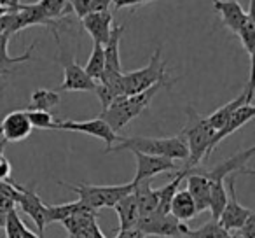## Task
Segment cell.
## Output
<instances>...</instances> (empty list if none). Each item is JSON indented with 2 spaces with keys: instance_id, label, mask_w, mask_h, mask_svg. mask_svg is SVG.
<instances>
[{
  "instance_id": "cell-36",
  "label": "cell",
  "mask_w": 255,
  "mask_h": 238,
  "mask_svg": "<svg viewBox=\"0 0 255 238\" xmlns=\"http://www.w3.org/2000/svg\"><path fill=\"white\" fill-rule=\"evenodd\" d=\"M149 2H154V0H114V9L119 11V9L124 7H136V5H143L149 4Z\"/></svg>"
},
{
  "instance_id": "cell-14",
  "label": "cell",
  "mask_w": 255,
  "mask_h": 238,
  "mask_svg": "<svg viewBox=\"0 0 255 238\" xmlns=\"http://www.w3.org/2000/svg\"><path fill=\"white\" fill-rule=\"evenodd\" d=\"M254 70L250 68V77H248V82L247 86H245V89L240 93V95L236 96V98H233L231 102H227L226 105L219 107V109L215 110V112H212L210 116H206V119L210 121V125L213 126L215 130H219L220 126L224 125V123L229 119L231 116H233L234 112H236L238 109H240L241 105H245V103H250L254 102Z\"/></svg>"
},
{
  "instance_id": "cell-11",
  "label": "cell",
  "mask_w": 255,
  "mask_h": 238,
  "mask_svg": "<svg viewBox=\"0 0 255 238\" xmlns=\"http://www.w3.org/2000/svg\"><path fill=\"white\" fill-rule=\"evenodd\" d=\"M226 181H227V191H229V196H227L226 207H224V210L220 212V216L217 221H219L220 226H224L227 231H236V230H240V228L245 224V221L254 214V210L247 209V207H243L240 202H238L236 188H234L236 177H234V175H229Z\"/></svg>"
},
{
  "instance_id": "cell-27",
  "label": "cell",
  "mask_w": 255,
  "mask_h": 238,
  "mask_svg": "<svg viewBox=\"0 0 255 238\" xmlns=\"http://www.w3.org/2000/svg\"><path fill=\"white\" fill-rule=\"evenodd\" d=\"M88 209L81 200L77 202H68V203H60V205H47V226L51 223H61L67 217L77 214L79 210Z\"/></svg>"
},
{
  "instance_id": "cell-9",
  "label": "cell",
  "mask_w": 255,
  "mask_h": 238,
  "mask_svg": "<svg viewBox=\"0 0 255 238\" xmlns=\"http://www.w3.org/2000/svg\"><path fill=\"white\" fill-rule=\"evenodd\" d=\"M60 63L63 65V82L61 91H95L96 82L75 61V56L68 51L60 53Z\"/></svg>"
},
{
  "instance_id": "cell-23",
  "label": "cell",
  "mask_w": 255,
  "mask_h": 238,
  "mask_svg": "<svg viewBox=\"0 0 255 238\" xmlns=\"http://www.w3.org/2000/svg\"><path fill=\"white\" fill-rule=\"evenodd\" d=\"M236 35L240 37L241 46L248 53V58H250V63H252V60H254V49H255V19H254V12H252V2H250V9L247 11V16H245V21L238 28Z\"/></svg>"
},
{
  "instance_id": "cell-37",
  "label": "cell",
  "mask_w": 255,
  "mask_h": 238,
  "mask_svg": "<svg viewBox=\"0 0 255 238\" xmlns=\"http://www.w3.org/2000/svg\"><path fill=\"white\" fill-rule=\"evenodd\" d=\"M11 161L5 156H0V181H11Z\"/></svg>"
},
{
  "instance_id": "cell-18",
  "label": "cell",
  "mask_w": 255,
  "mask_h": 238,
  "mask_svg": "<svg viewBox=\"0 0 255 238\" xmlns=\"http://www.w3.org/2000/svg\"><path fill=\"white\" fill-rule=\"evenodd\" d=\"M210 2L213 5V11L220 16L224 26L236 33L247 16V11L241 7L240 2L238 0H210Z\"/></svg>"
},
{
  "instance_id": "cell-33",
  "label": "cell",
  "mask_w": 255,
  "mask_h": 238,
  "mask_svg": "<svg viewBox=\"0 0 255 238\" xmlns=\"http://www.w3.org/2000/svg\"><path fill=\"white\" fill-rule=\"evenodd\" d=\"M26 116H28L30 123H32L33 128L39 130H54V116L51 112H46V110H33V109H25Z\"/></svg>"
},
{
  "instance_id": "cell-3",
  "label": "cell",
  "mask_w": 255,
  "mask_h": 238,
  "mask_svg": "<svg viewBox=\"0 0 255 238\" xmlns=\"http://www.w3.org/2000/svg\"><path fill=\"white\" fill-rule=\"evenodd\" d=\"M185 114L187 123L180 132V137L187 146V161L184 168H194L199 165V161L210 158V142L217 130L210 125L206 116L196 112L192 107H187Z\"/></svg>"
},
{
  "instance_id": "cell-13",
  "label": "cell",
  "mask_w": 255,
  "mask_h": 238,
  "mask_svg": "<svg viewBox=\"0 0 255 238\" xmlns=\"http://www.w3.org/2000/svg\"><path fill=\"white\" fill-rule=\"evenodd\" d=\"M33 132V126L30 123L26 110H12L0 123V139L7 144L23 142Z\"/></svg>"
},
{
  "instance_id": "cell-21",
  "label": "cell",
  "mask_w": 255,
  "mask_h": 238,
  "mask_svg": "<svg viewBox=\"0 0 255 238\" xmlns=\"http://www.w3.org/2000/svg\"><path fill=\"white\" fill-rule=\"evenodd\" d=\"M170 214L178 219L180 223H187V221L194 219L198 216V209H196L194 200L191 198L187 189H177L170 202Z\"/></svg>"
},
{
  "instance_id": "cell-43",
  "label": "cell",
  "mask_w": 255,
  "mask_h": 238,
  "mask_svg": "<svg viewBox=\"0 0 255 238\" xmlns=\"http://www.w3.org/2000/svg\"><path fill=\"white\" fill-rule=\"evenodd\" d=\"M7 72H11V70H5V68H0V75H2V74H7Z\"/></svg>"
},
{
  "instance_id": "cell-22",
  "label": "cell",
  "mask_w": 255,
  "mask_h": 238,
  "mask_svg": "<svg viewBox=\"0 0 255 238\" xmlns=\"http://www.w3.org/2000/svg\"><path fill=\"white\" fill-rule=\"evenodd\" d=\"M61 98H60V91H54V89H46L40 88L35 89L30 96V105L28 109L33 110H46L51 112L53 109H56L60 105Z\"/></svg>"
},
{
  "instance_id": "cell-5",
  "label": "cell",
  "mask_w": 255,
  "mask_h": 238,
  "mask_svg": "<svg viewBox=\"0 0 255 238\" xmlns=\"http://www.w3.org/2000/svg\"><path fill=\"white\" fill-rule=\"evenodd\" d=\"M163 49L157 47L154 51L150 61L143 68L133 72H123L121 75V82H123V93L126 95H136L142 93L145 89H149L150 86L157 84V82L170 81L168 79V70H166V61L161 58Z\"/></svg>"
},
{
  "instance_id": "cell-2",
  "label": "cell",
  "mask_w": 255,
  "mask_h": 238,
  "mask_svg": "<svg viewBox=\"0 0 255 238\" xmlns=\"http://www.w3.org/2000/svg\"><path fill=\"white\" fill-rule=\"evenodd\" d=\"M131 153L163 156L173 161H187V146L180 135L177 137H121L117 146H112L107 153Z\"/></svg>"
},
{
  "instance_id": "cell-7",
  "label": "cell",
  "mask_w": 255,
  "mask_h": 238,
  "mask_svg": "<svg viewBox=\"0 0 255 238\" xmlns=\"http://www.w3.org/2000/svg\"><path fill=\"white\" fill-rule=\"evenodd\" d=\"M54 130H63V132H77V133H86L91 135L95 139L102 140L105 144V153L121 140V137L117 135V132H114L102 117H95L89 121H74V119H56L54 123Z\"/></svg>"
},
{
  "instance_id": "cell-44",
  "label": "cell",
  "mask_w": 255,
  "mask_h": 238,
  "mask_svg": "<svg viewBox=\"0 0 255 238\" xmlns=\"http://www.w3.org/2000/svg\"><path fill=\"white\" fill-rule=\"evenodd\" d=\"M68 2H72V0H68Z\"/></svg>"
},
{
  "instance_id": "cell-24",
  "label": "cell",
  "mask_w": 255,
  "mask_h": 238,
  "mask_svg": "<svg viewBox=\"0 0 255 238\" xmlns=\"http://www.w3.org/2000/svg\"><path fill=\"white\" fill-rule=\"evenodd\" d=\"M9 39L11 35L9 33H0V68H5V70H11V65L14 63H23V61H28V60H35L33 58V49H35L37 42H33L32 46L28 47V51L19 56H11L9 54Z\"/></svg>"
},
{
  "instance_id": "cell-39",
  "label": "cell",
  "mask_w": 255,
  "mask_h": 238,
  "mask_svg": "<svg viewBox=\"0 0 255 238\" xmlns=\"http://www.w3.org/2000/svg\"><path fill=\"white\" fill-rule=\"evenodd\" d=\"M11 11H18V9H14V7H9V5H2V4H0V16L7 14V12H11Z\"/></svg>"
},
{
  "instance_id": "cell-16",
  "label": "cell",
  "mask_w": 255,
  "mask_h": 238,
  "mask_svg": "<svg viewBox=\"0 0 255 238\" xmlns=\"http://www.w3.org/2000/svg\"><path fill=\"white\" fill-rule=\"evenodd\" d=\"M84 30L89 33L95 44H105L110 37L114 26V16L110 11H98V12H89L81 19Z\"/></svg>"
},
{
  "instance_id": "cell-4",
  "label": "cell",
  "mask_w": 255,
  "mask_h": 238,
  "mask_svg": "<svg viewBox=\"0 0 255 238\" xmlns=\"http://www.w3.org/2000/svg\"><path fill=\"white\" fill-rule=\"evenodd\" d=\"M58 186H65L67 189L74 191L86 207L96 210V212L100 209H112L123 196L129 195L133 191V188H135L133 182L116 184V186H95V184H86V182L68 184V182L58 181Z\"/></svg>"
},
{
  "instance_id": "cell-40",
  "label": "cell",
  "mask_w": 255,
  "mask_h": 238,
  "mask_svg": "<svg viewBox=\"0 0 255 238\" xmlns=\"http://www.w3.org/2000/svg\"><path fill=\"white\" fill-rule=\"evenodd\" d=\"M5 214H7V212H4V210H0V230L4 228V223H5Z\"/></svg>"
},
{
  "instance_id": "cell-35",
  "label": "cell",
  "mask_w": 255,
  "mask_h": 238,
  "mask_svg": "<svg viewBox=\"0 0 255 238\" xmlns=\"http://www.w3.org/2000/svg\"><path fill=\"white\" fill-rule=\"evenodd\" d=\"M238 238H255V212L240 228V237Z\"/></svg>"
},
{
  "instance_id": "cell-25",
  "label": "cell",
  "mask_w": 255,
  "mask_h": 238,
  "mask_svg": "<svg viewBox=\"0 0 255 238\" xmlns=\"http://www.w3.org/2000/svg\"><path fill=\"white\" fill-rule=\"evenodd\" d=\"M95 223H96V210L89 209V207L88 209L79 210L77 214H74V216L61 221V224L65 226V230H67V233L70 235V237L75 233H79V231L86 230V228H89Z\"/></svg>"
},
{
  "instance_id": "cell-34",
  "label": "cell",
  "mask_w": 255,
  "mask_h": 238,
  "mask_svg": "<svg viewBox=\"0 0 255 238\" xmlns=\"http://www.w3.org/2000/svg\"><path fill=\"white\" fill-rule=\"evenodd\" d=\"M70 238H105V235L102 233L98 223H95V224H91L89 228H86V230H82V231H79V233L72 235Z\"/></svg>"
},
{
  "instance_id": "cell-29",
  "label": "cell",
  "mask_w": 255,
  "mask_h": 238,
  "mask_svg": "<svg viewBox=\"0 0 255 238\" xmlns=\"http://www.w3.org/2000/svg\"><path fill=\"white\" fill-rule=\"evenodd\" d=\"M35 4L53 21H60L61 18L72 14V5L68 0H39Z\"/></svg>"
},
{
  "instance_id": "cell-28",
  "label": "cell",
  "mask_w": 255,
  "mask_h": 238,
  "mask_svg": "<svg viewBox=\"0 0 255 238\" xmlns=\"http://www.w3.org/2000/svg\"><path fill=\"white\" fill-rule=\"evenodd\" d=\"M82 68H84V72L95 82L100 81V77H102L103 72H105V54H103L102 44L93 42V49H91V54H89V58H88V63H86Z\"/></svg>"
},
{
  "instance_id": "cell-42",
  "label": "cell",
  "mask_w": 255,
  "mask_h": 238,
  "mask_svg": "<svg viewBox=\"0 0 255 238\" xmlns=\"http://www.w3.org/2000/svg\"><path fill=\"white\" fill-rule=\"evenodd\" d=\"M7 2H9V4L12 5V7H16V9L19 7V0H7Z\"/></svg>"
},
{
  "instance_id": "cell-45",
  "label": "cell",
  "mask_w": 255,
  "mask_h": 238,
  "mask_svg": "<svg viewBox=\"0 0 255 238\" xmlns=\"http://www.w3.org/2000/svg\"><path fill=\"white\" fill-rule=\"evenodd\" d=\"M236 238H238V237H236Z\"/></svg>"
},
{
  "instance_id": "cell-6",
  "label": "cell",
  "mask_w": 255,
  "mask_h": 238,
  "mask_svg": "<svg viewBox=\"0 0 255 238\" xmlns=\"http://www.w3.org/2000/svg\"><path fill=\"white\" fill-rule=\"evenodd\" d=\"M136 228L145 237L150 235V237H163V238H182V237H187V231H189L187 223H180L170 212L168 214L154 212L150 216L140 217L138 223H136Z\"/></svg>"
},
{
  "instance_id": "cell-38",
  "label": "cell",
  "mask_w": 255,
  "mask_h": 238,
  "mask_svg": "<svg viewBox=\"0 0 255 238\" xmlns=\"http://www.w3.org/2000/svg\"><path fill=\"white\" fill-rule=\"evenodd\" d=\"M116 238H145V235L138 230V228H129V230H123L116 235Z\"/></svg>"
},
{
  "instance_id": "cell-26",
  "label": "cell",
  "mask_w": 255,
  "mask_h": 238,
  "mask_svg": "<svg viewBox=\"0 0 255 238\" xmlns=\"http://www.w3.org/2000/svg\"><path fill=\"white\" fill-rule=\"evenodd\" d=\"M227 202L226 181H210V203L208 210L212 212V219H219L220 212L224 210Z\"/></svg>"
},
{
  "instance_id": "cell-10",
  "label": "cell",
  "mask_w": 255,
  "mask_h": 238,
  "mask_svg": "<svg viewBox=\"0 0 255 238\" xmlns=\"http://www.w3.org/2000/svg\"><path fill=\"white\" fill-rule=\"evenodd\" d=\"M19 195L16 200V205H19V209L26 214L28 217H32V221L37 226V235L44 238V230L47 226V205L42 202L39 195H37L35 188L32 186H23L19 184Z\"/></svg>"
},
{
  "instance_id": "cell-31",
  "label": "cell",
  "mask_w": 255,
  "mask_h": 238,
  "mask_svg": "<svg viewBox=\"0 0 255 238\" xmlns=\"http://www.w3.org/2000/svg\"><path fill=\"white\" fill-rule=\"evenodd\" d=\"M114 4V0H72V12L82 19L89 12H98V11H110V5Z\"/></svg>"
},
{
  "instance_id": "cell-19",
  "label": "cell",
  "mask_w": 255,
  "mask_h": 238,
  "mask_svg": "<svg viewBox=\"0 0 255 238\" xmlns=\"http://www.w3.org/2000/svg\"><path fill=\"white\" fill-rule=\"evenodd\" d=\"M123 32L124 26L114 25L109 40L103 44L107 72H123V67H121V37H123Z\"/></svg>"
},
{
  "instance_id": "cell-30",
  "label": "cell",
  "mask_w": 255,
  "mask_h": 238,
  "mask_svg": "<svg viewBox=\"0 0 255 238\" xmlns=\"http://www.w3.org/2000/svg\"><path fill=\"white\" fill-rule=\"evenodd\" d=\"M187 237L189 238H236L234 235H231V231H227L224 226H220V223L215 219L205 223L198 230H189Z\"/></svg>"
},
{
  "instance_id": "cell-15",
  "label": "cell",
  "mask_w": 255,
  "mask_h": 238,
  "mask_svg": "<svg viewBox=\"0 0 255 238\" xmlns=\"http://www.w3.org/2000/svg\"><path fill=\"white\" fill-rule=\"evenodd\" d=\"M255 116V107H254V102L250 103H245V105H241L240 109L236 110V112L233 114V116L227 119L226 123H224L222 126H220L219 130L215 132V135H213L212 142H210V154L215 151V147L219 146L220 142H222L224 139H227L229 135H233L234 132H238V130L241 128V126H245L248 121H252V117Z\"/></svg>"
},
{
  "instance_id": "cell-1",
  "label": "cell",
  "mask_w": 255,
  "mask_h": 238,
  "mask_svg": "<svg viewBox=\"0 0 255 238\" xmlns=\"http://www.w3.org/2000/svg\"><path fill=\"white\" fill-rule=\"evenodd\" d=\"M175 84V79L164 82H157V84L150 86L149 89L142 93H136V95H126L119 96L110 103L107 109L102 110L100 117L103 121L114 130V132H119V130L126 128L133 119L140 116L147 107L150 105V102L154 100V96L161 91L163 88H171Z\"/></svg>"
},
{
  "instance_id": "cell-41",
  "label": "cell",
  "mask_w": 255,
  "mask_h": 238,
  "mask_svg": "<svg viewBox=\"0 0 255 238\" xmlns=\"http://www.w3.org/2000/svg\"><path fill=\"white\" fill-rule=\"evenodd\" d=\"M5 146H7V142H5V140H2V139H0V156H4Z\"/></svg>"
},
{
  "instance_id": "cell-12",
  "label": "cell",
  "mask_w": 255,
  "mask_h": 238,
  "mask_svg": "<svg viewBox=\"0 0 255 238\" xmlns=\"http://www.w3.org/2000/svg\"><path fill=\"white\" fill-rule=\"evenodd\" d=\"M133 154L136 158V172H135V177H133V182L150 181L156 175L180 170L177 161L168 160V158L150 156V154H142V153H133Z\"/></svg>"
},
{
  "instance_id": "cell-8",
  "label": "cell",
  "mask_w": 255,
  "mask_h": 238,
  "mask_svg": "<svg viewBox=\"0 0 255 238\" xmlns=\"http://www.w3.org/2000/svg\"><path fill=\"white\" fill-rule=\"evenodd\" d=\"M254 153H255V147L250 146L248 149L240 151L234 156L213 165L212 168H196V170L205 175V177H208L210 181H226L229 175H236V174L252 175L254 170L248 167V161L254 158Z\"/></svg>"
},
{
  "instance_id": "cell-32",
  "label": "cell",
  "mask_w": 255,
  "mask_h": 238,
  "mask_svg": "<svg viewBox=\"0 0 255 238\" xmlns=\"http://www.w3.org/2000/svg\"><path fill=\"white\" fill-rule=\"evenodd\" d=\"M2 230L5 231V238H21L23 231L26 230V224L21 221L18 210L12 209L5 214V223Z\"/></svg>"
},
{
  "instance_id": "cell-17",
  "label": "cell",
  "mask_w": 255,
  "mask_h": 238,
  "mask_svg": "<svg viewBox=\"0 0 255 238\" xmlns=\"http://www.w3.org/2000/svg\"><path fill=\"white\" fill-rule=\"evenodd\" d=\"M185 181H187V191L191 195V198L194 200L198 214L206 212L210 203V179L205 177L203 174H199L194 168H187L185 174Z\"/></svg>"
},
{
  "instance_id": "cell-20",
  "label": "cell",
  "mask_w": 255,
  "mask_h": 238,
  "mask_svg": "<svg viewBox=\"0 0 255 238\" xmlns=\"http://www.w3.org/2000/svg\"><path fill=\"white\" fill-rule=\"evenodd\" d=\"M112 209H116L117 217H119V231L136 228V223H138V219H140V212H138V205H136V198H135V195H133V191L129 193V195L123 196Z\"/></svg>"
}]
</instances>
